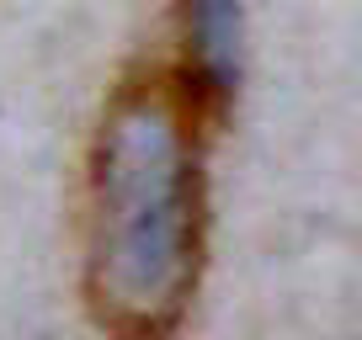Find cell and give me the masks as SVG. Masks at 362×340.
I'll return each instance as SVG.
<instances>
[{
	"mask_svg": "<svg viewBox=\"0 0 362 340\" xmlns=\"http://www.w3.org/2000/svg\"><path fill=\"white\" fill-rule=\"evenodd\" d=\"M229 102L176 59L139 64L107 91L86 154L80 287L112 340H176L208 250V144Z\"/></svg>",
	"mask_w": 362,
	"mask_h": 340,
	"instance_id": "obj_1",
	"label": "cell"
}]
</instances>
